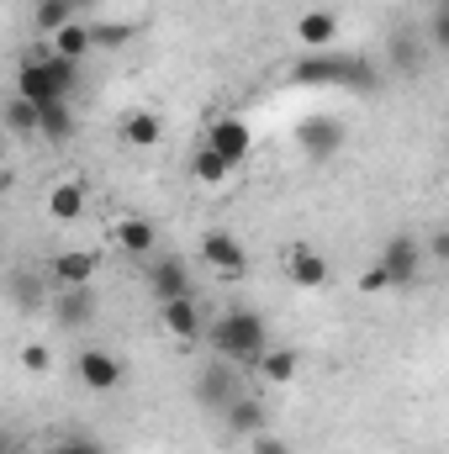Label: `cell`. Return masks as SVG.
<instances>
[{
  "label": "cell",
  "mask_w": 449,
  "mask_h": 454,
  "mask_svg": "<svg viewBox=\"0 0 449 454\" xmlns=\"http://www.w3.org/2000/svg\"><path fill=\"white\" fill-rule=\"evenodd\" d=\"M32 21H37L43 37H59L69 21H80V0H37V16Z\"/></svg>",
  "instance_id": "obj_22"
},
{
  "label": "cell",
  "mask_w": 449,
  "mask_h": 454,
  "mask_svg": "<svg viewBox=\"0 0 449 454\" xmlns=\"http://www.w3.org/2000/svg\"><path fill=\"white\" fill-rule=\"evenodd\" d=\"M59 328H91L96 323V291L91 286H64V296L53 301Z\"/></svg>",
  "instance_id": "obj_12"
},
{
  "label": "cell",
  "mask_w": 449,
  "mask_h": 454,
  "mask_svg": "<svg viewBox=\"0 0 449 454\" xmlns=\"http://www.w3.org/2000/svg\"><path fill=\"white\" fill-rule=\"evenodd\" d=\"M48 48L80 64V59H91V53H96V27H91V21L80 16V21H69V27H64L59 37H48Z\"/></svg>",
  "instance_id": "obj_16"
},
{
  "label": "cell",
  "mask_w": 449,
  "mask_h": 454,
  "mask_svg": "<svg viewBox=\"0 0 449 454\" xmlns=\"http://www.w3.org/2000/svg\"><path fill=\"white\" fill-rule=\"evenodd\" d=\"M75 375H80L91 391H116V386H122V359H116L112 348H80Z\"/></svg>",
  "instance_id": "obj_10"
},
{
  "label": "cell",
  "mask_w": 449,
  "mask_h": 454,
  "mask_svg": "<svg viewBox=\"0 0 449 454\" xmlns=\"http://www.w3.org/2000/svg\"><path fill=\"white\" fill-rule=\"evenodd\" d=\"M286 275H291V286H323L328 280V259L318 254V248H291L286 254Z\"/></svg>",
  "instance_id": "obj_17"
},
{
  "label": "cell",
  "mask_w": 449,
  "mask_h": 454,
  "mask_svg": "<svg viewBox=\"0 0 449 454\" xmlns=\"http://www.w3.org/2000/svg\"><path fill=\"white\" fill-rule=\"evenodd\" d=\"M159 137H164V121L154 112H127L122 116V143H127V148H154Z\"/></svg>",
  "instance_id": "obj_21"
},
{
  "label": "cell",
  "mask_w": 449,
  "mask_h": 454,
  "mask_svg": "<svg viewBox=\"0 0 449 454\" xmlns=\"http://www.w3.org/2000/svg\"><path fill=\"white\" fill-rule=\"evenodd\" d=\"M291 85H328V90H375L381 69L359 53H307L291 64Z\"/></svg>",
  "instance_id": "obj_3"
},
{
  "label": "cell",
  "mask_w": 449,
  "mask_h": 454,
  "mask_svg": "<svg viewBox=\"0 0 449 454\" xmlns=\"http://www.w3.org/2000/svg\"><path fill=\"white\" fill-rule=\"evenodd\" d=\"M418 53H423V48H418V37H413V32H402V37L391 43V64H397V69H413V64H418Z\"/></svg>",
  "instance_id": "obj_26"
},
{
  "label": "cell",
  "mask_w": 449,
  "mask_h": 454,
  "mask_svg": "<svg viewBox=\"0 0 449 454\" xmlns=\"http://www.w3.org/2000/svg\"><path fill=\"white\" fill-rule=\"evenodd\" d=\"M207 343H212L217 359H232V364H243V370H248V364L259 370V359L275 348L264 317H259L254 307H227L223 317H212V323H207Z\"/></svg>",
  "instance_id": "obj_2"
},
{
  "label": "cell",
  "mask_w": 449,
  "mask_h": 454,
  "mask_svg": "<svg viewBox=\"0 0 449 454\" xmlns=\"http://www.w3.org/2000/svg\"><path fill=\"white\" fill-rule=\"evenodd\" d=\"M296 43H302L307 53L338 48V16L334 11H307V16H296Z\"/></svg>",
  "instance_id": "obj_13"
},
{
  "label": "cell",
  "mask_w": 449,
  "mask_h": 454,
  "mask_svg": "<svg viewBox=\"0 0 449 454\" xmlns=\"http://www.w3.org/2000/svg\"><path fill=\"white\" fill-rule=\"evenodd\" d=\"M154 243H159V232H154L148 217H122V223H116V248H122V254L143 259V254H154Z\"/></svg>",
  "instance_id": "obj_18"
},
{
  "label": "cell",
  "mask_w": 449,
  "mask_h": 454,
  "mask_svg": "<svg viewBox=\"0 0 449 454\" xmlns=\"http://www.w3.org/2000/svg\"><path fill=\"white\" fill-rule=\"evenodd\" d=\"M96 270H101V254H91V248H69V254L53 259V280L59 286H91Z\"/></svg>",
  "instance_id": "obj_15"
},
{
  "label": "cell",
  "mask_w": 449,
  "mask_h": 454,
  "mask_svg": "<svg viewBox=\"0 0 449 454\" xmlns=\"http://www.w3.org/2000/svg\"><path fill=\"white\" fill-rule=\"evenodd\" d=\"M343 137H349V132H343V121L328 116V112L302 116V121H296V143H302V153H307V159H318V164H323V159H338Z\"/></svg>",
  "instance_id": "obj_5"
},
{
  "label": "cell",
  "mask_w": 449,
  "mask_h": 454,
  "mask_svg": "<svg viewBox=\"0 0 449 454\" xmlns=\"http://www.w3.org/2000/svg\"><path fill=\"white\" fill-rule=\"evenodd\" d=\"M191 175H196V185H207V191H217L227 185V175H232V164H227L223 153L212 148V143H201L196 153H191Z\"/></svg>",
  "instance_id": "obj_19"
},
{
  "label": "cell",
  "mask_w": 449,
  "mask_h": 454,
  "mask_svg": "<svg viewBox=\"0 0 449 454\" xmlns=\"http://www.w3.org/2000/svg\"><path fill=\"white\" fill-rule=\"evenodd\" d=\"M96 27V21H91ZM132 37V27H96V48H122Z\"/></svg>",
  "instance_id": "obj_28"
},
{
  "label": "cell",
  "mask_w": 449,
  "mask_h": 454,
  "mask_svg": "<svg viewBox=\"0 0 449 454\" xmlns=\"http://www.w3.org/2000/svg\"><path fill=\"white\" fill-rule=\"evenodd\" d=\"M359 291H365V296H375V291H391V280H386V270H381V264H370V270L359 275Z\"/></svg>",
  "instance_id": "obj_29"
},
{
  "label": "cell",
  "mask_w": 449,
  "mask_h": 454,
  "mask_svg": "<svg viewBox=\"0 0 449 454\" xmlns=\"http://www.w3.org/2000/svg\"><path fill=\"white\" fill-rule=\"evenodd\" d=\"M296 370H302L296 348H270V354L259 359V375H264L270 386H291V380H296Z\"/></svg>",
  "instance_id": "obj_23"
},
{
  "label": "cell",
  "mask_w": 449,
  "mask_h": 454,
  "mask_svg": "<svg viewBox=\"0 0 449 454\" xmlns=\"http://www.w3.org/2000/svg\"><path fill=\"white\" fill-rule=\"evenodd\" d=\"M80 5H85V0H80Z\"/></svg>",
  "instance_id": "obj_34"
},
{
  "label": "cell",
  "mask_w": 449,
  "mask_h": 454,
  "mask_svg": "<svg viewBox=\"0 0 449 454\" xmlns=\"http://www.w3.org/2000/svg\"><path fill=\"white\" fill-rule=\"evenodd\" d=\"M238 370H243V364H232V359H212V364H201V375H196V402L212 407V412H227V407L243 396Z\"/></svg>",
  "instance_id": "obj_4"
},
{
  "label": "cell",
  "mask_w": 449,
  "mask_h": 454,
  "mask_svg": "<svg viewBox=\"0 0 449 454\" xmlns=\"http://www.w3.org/2000/svg\"><path fill=\"white\" fill-rule=\"evenodd\" d=\"M423 243L413 238V232H397V238H386V248H381V270H386V280L391 286H407V280H418V270H423Z\"/></svg>",
  "instance_id": "obj_6"
},
{
  "label": "cell",
  "mask_w": 449,
  "mask_h": 454,
  "mask_svg": "<svg viewBox=\"0 0 449 454\" xmlns=\"http://www.w3.org/2000/svg\"><path fill=\"white\" fill-rule=\"evenodd\" d=\"M248 454H291V450H286L275 434H254V439H248Z\"/></svg>",
  "instance_id": "obj_30"
},
{
  "label": "cell",
  "mask_w": 449,
  "mask_h": 454,
  "mask_svg": "<svg viewBox=\"0 0 449 454\" xmlns=\"http://www.w3.org/2000/svg\"><path fill=\"white\" fill-rule=\"evenodd\" d=\"M223 423H227V434H238V439L270 434V412H264V402H259V396H248V391H243V396L223 412Z\"/></svg>",
  "instance_id": "obj_14"
},
{
  "label": "cell",
  "mask_w": 449,
  "mask_h": 454,
  "mask_svg": "<svg viewBox=\"0 0 449 454\" xmlns=\"http://www.w3.org/2000/svg\"><path fill=\"white\" fill-rule=\"evenodd\" d=\"M201 259H207V270L223 275V280H243V275H248V254H243V243H238L232 232H207V238H201Z\"/></svg>",
  "instance_id": "obj_7"
},
{
  "label": "cell",
  "mask_w": 449,
  "mask_h": 454,
  "mask_svg": "<svg viewBox=\"0 0 449 454\" xmlns=\"http://www.w3.org/2000/svg\"><path fill=\"white\" fill-rule=\"evenodd\" d=\"M429 37H434V48H449V0L434 5V16H429Z\"/></svg>",
  "instance_id": "obj_27"
},
{
  "label": "cell",
  "mask_w": 449,
  "mask_h": 454,
  "mask_svg": "<svg viewBox=\"0 0 449 454\" xmlns=\"http://www.w3.org/2000/svg\"><path fill=\"white\" fill-rule=\"evenodd\" d=\"M21 364H27V370H48L53 359H48V348H43V343H27V348H21Z\"/></svg>",
  "instance_id": "obj_32"
},
{
  "label": "cell",
  "mask_w": 449,
  "mask_h": 454,
  "mask_svg": "<svg viewBox=\"0 0 449 454\" xmlns=\"http://www.w3.org/2000/svg\"><path fill=\"white\" fill-rule=\"evenodd\" d=\"M429 254H434L439 264H449V227H445V232H434V238H429Z\"/></svg>",
  "instance_id": "obj_33"
},
{
  "label": "cell",
  "mask_w": 449,
  "mask_h": 454,
  "mask_svg": "<svg viewBox=\"0 0 449 454\" xmlns=\"http://www.w3.org/2000/svg\"><path fill=\"white\" fill-rule=\"evenodd\" d=\"M48 217H53V223H75V217H85V185H80V180L53 185V191H48Z\"/></svg>",
  "instance_id": "obj_20"
},
{
  "label": "cell",
  "mask_w": 449,
  "mask_h": 454,
  "mask_svg": "<svg viewBox=\"0 0 449 454\" xmlns=\"http://www.w3.org/2000/svg\"><path fill=\"white\" fill-rule=\"evenodd\" d=\"M148 291H154L159 301H175V296H191V264H185L180 254H169V259H159V264L148 270Z\"/></svg>",
  "instance_id": "obj_11"
},
{
  "label": "cell",
  "mask_w": 449,
  "mask_h": 454,
  "mask_svg": "<svg viewBox=\"0 0 449 454\" xmlns=\"http://www.w3.org/2000/svg\"><path fill=\"white\" fill-rule=\"evenodd\" d=\"M48 454H106L96 439H69V444H53Z\"/></svg>",
  "instance_id": "obj_31"
},
{
  "label": "cell",
  "mask_w": 449,
  "mask_h": 454,
  "mask_svg": "<svg viewBox=\"0 0 449 454\" xmlns=\"http://www.w3.org/2000/svg\"><path fill=\"white\" fill-rule=\"evenodd\" d=\"M159 323H164V333H169V339H180V343L207 339V317H201L196 296H175V301H159Z\"/></svg>",
  "instance_id": "obj_9"
},
{
  "label": "cell",
  "mask_w": 449,
  "mask_h": 454,
  "mask_svg": "<svg viewBox=\"0 0 449 454\" xmlns=\"http://www.w3.org/2000/svg\"><path fill=\"white\" fill-rule=\"evenodd\" d=\"M207 143H212V148L223 153L232 169H238V164H243V159L254 153V127H248L243 116H217V121L207 127Z\"/></svg>",
  "instance_id": "obj_8"
},
{
  "label": "cell",
  "mask_w": 449,
  "mask_h": 454,
  "mask_svg": "<svg viewBox=\"0 0 449 454\" xmlns=\"http://www.w3.org/2000/svg\"><path fill=\"white\" fill-rule=\"evenodd\" d=\"M5 121H11V132H37V121H43V112H37L32 101H21V96H16V101L5 106Z\"/></svg>",
  "instance_id": "obj_25"
},
{
  "label": "cell",
  "mask_w": 449,
  "mask_h": 454,
  "mask_svg": "<svg viewBox=\"0 0 449 454\" xmlns=\"http://www.w3.org/2000/svg\"><path fill=\"white\" fill-rule=\"evenodd\" d=\"M43 121H37V137L43 143H69V132H75V112H69V101H59V106H37Z\"/></svg>",
  "instance_id": "obj_24"
},
{
  "label": "cell",
  "mask_w": 449,
  "mask_h": 454,
  "mask_svg": "<svg viewBox=\"0 0 449 454\" xmlns=\"http://www.w3.org/2000/svg\"><path fill=\"white\" fill-rule=\"evenodd\" d=\"M75 90H80V64H75V59H64V53H53V48L21 53V64H16V96H21V101H32V106H59V101H69Z\"/></svg>",
  "instance_id": "obj_1"
}]
</instances>
